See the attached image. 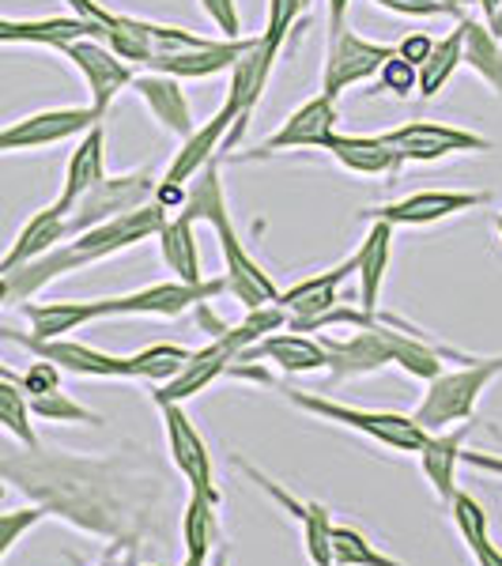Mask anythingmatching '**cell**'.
Here are the masks:
<instances>
[{"mask_svg": "<svg viewBox=\"0 0 502 566\" xmlns=\"http://www.w3.org/2000/svg\"><path fill=\"white\" fill-rule=\"evenodd\" d=\"M333 563L336 566H405L394 555L378 552L359 528L352 525H333Z\"/></svg>", "mask_w": 502, "mask_h": 566, "instance_id": "cell-33", "label": "cell"}, {"mask_svg": "<svg viewBox=\"0 0 502 566\" xmlns=\"http://www.w3.org/2000/svg\"><path fill=\"white\" fill-rule=\"evenodd\" d=\"M472 427L477 423H458V427H446V431L427 434L423 450L416 453L419 464H423L427 483H431V491L442 502H450L453 491H458V464L464 461V442H469Z\"/></svg>", "mask_w": 502, "mask_h": 566, "instance_id": "cell-19", "label": "cell"}, {"mask_svg": "<svg viewBox=\"0 0 502 566\" xmlns=\"http://www.w3.org/2000/svg\"><path fill=\"white\" fill-rule=\"evenodd\" d=\"M325 151L341 163L344 170L352 175H370V178H381V175H397L405 167V155H400L386 136H344V133H333L325 140Z\"/></svg>", "mask_w": 502, "mask_h": 566, "instance_id": "cell-21", "label": "cell"}, {"mask_svg": "<svg viewBox=\"0 0 502 566\" xmlns=\"http://www.w3.org/2000/svg\"><path fill=\"white\" fill-rule=\"evenodd\" d=\"M61 57H69L76 65L80 76L87 80V91H91V109L106 117L109 103L122 95L125 87H133V76L136 72L129 69V61H122L106 42H95V39H80V42H69L61 45Z\"/></svg>", "mask_w": 502, "mask_h": 566, "instance_id": "cell-11", "label": "cell"}, {"mask_svg": "<svg viewBox=\"0 0 502 566\" xmlns=\"http://www.w3.org/2000/svg\"><path fill=\"white\" fill-rule=\"evenodd\" d=\"M98 122H103V114H95L91 106L39 109V114H27L20 122L0 129V155L53 148V144H65L72 136H84L91 125H98Z\"/></svg>", "mask_w": 502, "mask_h": 566, "instance_id": "cell-8", "label": "cell"}, {"mask_svg": "<svg viewBox=\"0 0 502 566\" xmlns=\"http://www.w3.org/2000/svg\"><path fill=\"white\" fill-rule=\"evenodd\" d=\"M258 39V34H253ZM253 39H212L200 50H181V53H167V57H155L144 69L151 72H167L175 80H208L216 72H231L234 61L242 57L245 50L253 45Z\"/></svg>", "mask_w": 502, "mask_h": 566, "instance_id": "cell-18", "label": "cell"}, {"mask_svg": "<svg viewBox=\"0 0 502 566\" xmlns=\"http://www.w3.org/2000/svg\"><path fill=\"white\" fill-rule=\"evenodd\" d=\"M0 45H20V20H4L0 15Z\"/></svg>", "mask_w": 502, "mask_h": 566, "instance_id": "cell-42", "label": "cell"}, {"mask_svg": "<svg viewBox=\"0 0 502 566\" xmlns=\"http://www.w3.org/2000/svg\"><path fill=\"white\" fill-rule=\"evenodd\" d=\"M4 295H8V291H4V276H0V306H4Z\"/></svg>", "mask_w": 502, "mask_h": 566, "instance_id": "cell-48", "label": "cell"}, {"mask_svg": "<svg viewBox=\"0 0 502 566\" xmlns=\"http://www.w3.org/2000/svg\"><path fill=\"white\" fill-rule=\"evenodd\" d=\"M216 502H208L205 495L189 491L186 514H181V541H186V555L194 559H205L212 555V547L219 541V522H216Z\"/></svg>", "mask_w": 502, "mask_h": 566, "instance_id": "cell-31", "label": "cell"}, {"mask_svg": "<svg viewBox=\"0 0 502 566\" xmlns=\"http://www.w3.org/2000/svg\"><path fill=\"white\" fill-rule=\"evenodd\" d=\"M20 314L31 325V336L57 340L91 322H106V298H45V303H23Z\"/></svg>", "mask_w": 502, "mask_h": 566, "instance_id": "cell-17", "label": "cell"}, {"mask_svg": "<svg viewBox=\"0 0 502 566\" xmlns=\"http://www.w3.org/2000/svg\"><path fill=\"white\" fill-rule=\"evenodd\" d=\"M431 45H435V39H427V34H405V39H400L394 50H397V57L400 61H408V65H423L427 61V53H431Z\"/></svg>", "mask_w": 502, "mask_h": 566, "instance_id": "cell-40", "label": "cell"}, {"mask_svg": "<svg viewBox=\"0 0 502 566\" xmlns=\"http://www.w3.org/2000/svg\"><path fill=\"white\" fill-rule=\"evenodd\" d=\"M208 223H212V231L219 239V253H223V264H227V276H223L227 291H231L245 310L276 303L280 287L272 283L269 272L253 261V253L242 245L239 231H234V223H231V208H219V212L208 216Z\"/></svg>", "mask_w": 502, "mask_h": 566, "instance_id": "cell-4", "label": "cell"}, {"mask_svg": "<svg viewBox=\"0 0 502 566\" xmlns=\"http://www.w3.org/2000/svg\"><path fill=\"white\" fill-rule=\"evenodd\" d=\"M0 431L12 438V442H20L27 453H39L31 400H27L20 378H0Z\"/></svg>", "mask_w": 502, "mask_h": 566, "instance_id": "cell-29", "label": "cell"}, {"mask_svg": "<svg viewBox=\"0 0 502 566\" xmlns=\"http://www.w3.org/2000/svg\"><path fill=\"white\" fill-rule=\"evenodd\" d=\"M159 412H163V431H167L170 461H175L178 472L186 476L189 491H197V495H205L208 502H216L219 506L212 453H208V442L200 438L194 419H189V412L181 405H159Z\"/></svg>", "mask_w": 502, "mask_h": 566, "instance_id": "cell-9", "label": "cell"}, {"mask_svg": "<svg viewBox=\"0 0 502 566\" xmlns=\"http://www.w3.org/2000/svg\"><path fill=\"white\" fill-rule=\"evenodd\" d=\"M333 133H336V98L314 95L310 103L299 106L269 140H261L258 151L245 155V159H269V155L291 151V148H325V140Z\"/></svg>", "mask_w": 502, "mask_h": 566, "instance_id": "cell-14", "label": "cell"}, {"mask_svg": "<svg viewBox=\"0 0 502 566\" xmlns=\"http://www.w3.org/2000/svg\"><path fill=\"white\" fill-rule=\"evenodd\" d=\"M453 514V522H458V533L461 541L469 544L472 559L477 566H502V547L491 541L488 533V514H483V506L472 495H464V491H453V499L446 502Z\"/></svg>", "mask_w": 502, "mask_h": 566, "instance_id": "cell-28", "label": "cell"}, {"mask_svg": "<svg viewBox=\"0 0 502 566\" xmlns=\"http://www.w3.org/2000/svg\"><path fill=\"white\" fill-rule=\"evenodd\" d=\"M155 193V178L148 170H133V175H106L98 186H91L84 197L76 200V208L69 212V239L80 231H91V227L106 223L114 216H125L133 208L148 205Z\"/></svg>", "mask_w": 502, "mask_h": 566, "instance_id": "cell-5", "label": "cell"}, {"mask_svg": "<svg viewBox=\"0 0 502 566\" xmlns=\"http://www.w3.org/2000/svg\"><path fill=\"white\" fill-rule=\"evenodd\" d=\"M200 12L216 23V31L223 39H242V15L234 0H200Z\"/></svg>", "mask_w": 502, "mask_h": 566, "instance_id": "cell-38", "label": "cell"}, {"mask_svg": "<svg viewBox=\"0 0 502 566\" xmlns=\"http://www.w3.org/2000/svg\"><path fill=\"white\" fill-rule=\"evenodd\" d=\"M20 386H23L27 397H42V392L61 389V370L53 367V363H45V359H34L31 367L20 374Z\"/></svg>", "mask_w": 502, "mask_h": 566, "instance_id": "cell-39", "label": "cell"}, {"mask_svg": "<svg viewBox=\"0 0 502 566\" xmlns=\"http://www.w3.org/2000/svg\"><path fill=\"white\" fill-rule=\"evenodd\" d=\"M212 566H227V555H223V552H219V555H216V559H212Z\"/></svg>", "mask_w": 502, "mask_h": 566, "instance_id": "cell-46", "label": "cell"}, {"mask_svg": "<svg viewBox=\"0 0 502 566\" xmlns=\"http://www.w3.org/2000/svg\"><path fill=\"white\" fill-rule=\"evenodd\" d=\"M242 355H261V359L276 363L284 374H314V370H325L328 367V355H325V344L314 340V336H303V333H272L258 340L253 348H245Z\"/></svg>", "mask_w": 502, "mask_h": 566, "instance_id": "cell-25", "label": "cell"}, {"mask_svg": "<svg viewBox=\"0 0 502 566\" xmlns=\"http://www.w3.org/2000/svg\"><path fill=\"white\" fill-rule=\"evenodd\" d=\"M495 231H499V239H502V216L495 219Z\"/></svg>", "mask_w": 502, "mask_h": 566, "instance_id": "cell-49", "label": "cell"}, {"mask_svg": "<svg viewBox=\"0 0 502 566\" xmlns=\"http://www.w3.org/2000/svg\"><path fill=\"white\" fill-rule=\"evenodd\" d=\"M181 566H208L205 559H194V555H186V563H181Z\"/></svg>", "mask_w": 502, "mask_h": 566, "instance_id": "cell-45", "label": "cell"}, {"mask_svg": "<svg viewBox=\"0 0 502 566\" xmlns=\"http://www.w3.org/2000/svg\"><path fill=\"white\" fill-rule=\"evenodd\" d=\"M103 178H106V129H103V122H98L80 136L76 151L69 155L65 186H61V197L53 200V208L69 219V212L76 208V200L84 197L91 186H98Z\"/></svg>", "mask_w": 502, "mask_h": 566, "instance_id": "cell-20", "label": "cell"}, {"mask_svg": "<svg viewBox=\"0 0 502 566\" xmlns=\"http://www.w3.org/2000/svg\"><path fill=\"white\" fill-rule=\"evenodd\" d=\"M133 87L140 91V98L148 103L151 117L163 125L167 133H175L186 140L189 133L197 129L194 122V109H189V98L181 91V80L167 76V72H144V76H133Z\"/></svg>", "mask_w": 502, "mask_h": 566, "instance_id": "cell-22", "label": "cell"}, {"mask_svg": "<svg viewBox=\"0 0 502 566\" xmlns=\"http://www.w3.org/2000/svg\"><path fill=\"white\" fill-rule=\"evenodd\" d=\"M461 65H469L477 76L502 98V42L491 34V27L472 15H461Z\"/></svg>", "mask_w": 502, "mask_h": 566, "instance_id": "cell-27", "label": "cell"}, {"mask_svg": "<svg viewBox=\"0 0 502 566\" xmlns=\"http://www.w3.org/2000/svg\"><path fill=\"white\" fill-rule=\"evenodd\" d=\"M477 4H480V15H483V23H491V15L499 12V4H502V0H477Z\"/></svg>", "mask_w": 502, "mask_h": 566, "instance_id": "cell-43", "label": "cell"}, {"mask_svg": "<svg viewBox=\"0 0 502 566\" xmlns=\"http://www.w3.org/2000/svg\"><path fill=\"white\" fill-rule=\"evenodd\" d=\"M227 291V280H205V283H181L163 280L148 287L133 291V295L106 298V317H178L189 306L212 303L216 295Z\"/></svg>", "mask_w": 502, "mask_h": 566, "instance_id": "cell-7", "label": "cell"}, {"mask_svg": "<svg viewBox=\"0 0 502 566\" xmlns=\"http://www.w3.org/2000/svg\"><path fill=\"white\" fill-rule=\"evenodd\" d=\"M280 392H284V397L295 408H303V412L322 416L325 423L348 427V431L370 438V442L386 446V450L419 453V450H423V442H427V431L416 423L412 416L370 412V408H352V405H341V400H328V397H317V392H310V389H291V386H280Z\"/></svg>", "mask_w": 502, "mask_h": 566, "instance_id": "cell-2", "label": "cell"}, {"mask_svg": "<svg viewBox=\"0 0 502 566\" xmlns=\"http://www.w3.org/2000/svg\"><path fill=\"white\" fill-rule=\"evenodd\" d=\"M381 91H389V95H397V98H412L416 95V65H408V61H400L397 57V50H394V57L381 65Z\"/></svg>", "mask_w": 502, "mask_h": 566, "instance_id": "cell-37", "label": "cell"}, {"mask_svg": "<svg viewBox=\"0 0 502 566\" xmlns=\"http://www.w3.org/2000/svg\"><path fill=\"white\" fill-rule=\"evenodd\" d=\"M189 348L181 344H148L144 352L129 355V378L151 381V386H167L175 374L189 363Z\"/></svg>", "mask_w": 502, "mask_h": 566, "instance_id": "cell-32", "label": "cell"}, {"mask_svg": "<svg viewBox=\"0 0 502 566\" xmlns=\"http://www.w3.org/2000/svg\"><path fill=\"white\" fill-rule=\"evenodd\" d=\"M234 125H239V114H234L231 103H223L205 125H200V129H194L186 140H181V151L170 159L167 178H163V181H175V186L194 181L200 170L216 159V151H223V140H227V133H231Z\"/></svg>", "mask_w": 502, "mask_h": 566, "instance_id": "cell-16", "label": "cell"}, {"mask_svg": "<svg viewBox=\"0 0 502 566\" xmlns=\"http://www.w3.org/2000/svg\"><path fill=\"white\" fill-rule=\"evenodd\" d=\"M389 253H394V227L370 219V231L363 245L355 250V276H359V310L378 314L381 303V283L389 272Z\"/></svg>", "mask_w": 502, "mask_h": 566, "instance_id": "cell-23", "label": "cell"}, {"mask_svg": "<svg viewBox=\"0 0 502 566\" xmlns=\"http://www.w3.org/2000/svg\"><path fill=\"white\" fill-rule=\"evenodd\" d=\"M394 57V45L370 42L363 34H355L352 27H344L341 34L328 39V53H325V72H322V95L341 98L344 91L367 84L381 72V65Z\"/></svg>", "mask_w": 502, "mask_h": 566, "instance_id": "cell-6", "label": "cell"}, {"mask_svg": "<svg viewBox=\"0 0 502 566\" xmlns=\"http://www.w3.org/2000/svg\"><path fill=\"white\" fill-rule=\"evenodd\" d=\"M348 8H352V0H328V39L348 27Z\"/></svg>", "mask_w": 502, "mask_h": 566, "instance_id": "cell-41", "label": "cell"}, {"mask_svg": "<svg viewBox=\"0 0 502 566\" xmlns=\"http://www.w3.org/2000/svg\"><path fill=\"white\" fill-rule=\"evenodd\" d=\"M0 378H15V374H12V370H8V367H4V363H0Z\"/></svg>", "mask_w": 502, "mask_h": 566, "instance_id": "cell-47", "label": "cell"}, {"mask_svg": "<svg viewBox=\"0 0 502 566\" xmlns=\"http://www.w3.org/2000/svg\"><path fill=\"white\" fill-rule=\"evenodd\" d=\"M446 4H469V0H446Z\"/></svg>", "mask_w": 502, "mask_h": 566, "instance_id": "cell-50", "label": "cell"}, {"mask_svg": "<svg viewBox=\"0 0 502 566\" xmlns=\"http://www.w3.org/2000/svg\"><path fill=\"white\" fill-rule=\"evenodd\" d=\"M394 148L405 155V163H435L446 155L458 151H491L488 136H477L469 129H453V125H438V122H408L400 129L381 133Z\"/></svg>", "mask_w": 502, "mask_h": 566, "instance_id": "cell-12", "label": "cell"}, {"mask_svg": "<svg viewBox=\"0 0 502 566\" xmlns=\"http://www.w3.org/2000/svg\"><path fill=\"white\" fill-rule=\"evenodd\" d=\"M0 336L12 344H20L23 352H31L34 359L53 363L61 374H76V378H98V381H125L129 378V355H109L98 352L91 344L69 340V336H57V340H39L31 333H12V328H0Z\"/></svg>", "mask_w": 502, "mask_h": 566, "instance_id": "cell-3", "label": "cell"}, {"mask_svg": "<svg viewBox=\"0 0 502 566\" xmlns=\"http://www.w3.org/2000/svg\"><path fill=\"white\" fill-rule=\"evenodd\" d=\"M477 205H488V193H453V189H423L400 200H389L381 208H367V219H381L389 227H431L442 219L469 212Z\"/></svg>", "mask_w": 502, "mask_h": 566, "instance_id": "cell-13", "label": "cell"}, {"mask_svg": "<svg viewBox=\"0 0 502 566\" xmlns=\"http://www.w3.org/2000/svg\"><path fill=\"white\" fill-rule=\"evenodd\" d=\"M45 514H50L45 506H20V510H4V514H0V563H4V555L12 552L34 525H42Z\"/></svg>", "mask_w": 502, "mask_h": 566, "instance_id": "cell-36", "label": "cell"}, {"mask_svg": "<svg viewBox=\"0 0 502 566\" xmlns=\"http://www.w3.org/2000/svg\"><path fill=\"white\" fill-rule=\"evenodd\" d=\"M352 272H355V253L348 261L336 264V269L322 272V276H306L303 283H295V287L280 291L276 306L287 314V325L295 328V333H303L310 322H317V317L328 314L333 306H341V283L348 280Z\"/></svg>", "mask_w": 502, "mask_h": 566, "instance_id": "cell-15", "label": "cell"}, {"mask_svg": "<svg viewBox=\"0 0 502 566\" xmlns=\"http://www.w3.org/2000/svg\"><path fill=\"white\" fill-rule=\"evenodd\" d=\"M194 219L189 216H167V223L159 227V253L163 264L175 272V280L181 283H205V269H200V250H197V234H194Z\"/></svg>", "mask_w": 502, "mask_h": 566, "instance_id": "cell-26", "label": "cell"}, {"mask_svg": "<svg viewBox=\"0 0 502 566\" xmlns=\"http://www.w3.org/2000/svg\"><path fill=\"white\" fill-rule=\"evenodd\" d=\"M65 239H69V223L57 208L50 205V208H42V212H34L23 223V231L15 234V242L8 245L4 258H0V276H8V272L23 269V264L39 261L42 253H50L53 245H61Z\"/></svg>", "mask_w": 502, "mask_h": 566, "instance_id": "cell-24", "label": "cell"}, {"mask_svg": "<svg viewBox=\"0 0 502 566\" xmlns=\"http://www.w3.org/2000/svg\"><path fill=\"white\" fill-rule=\"evenodd\" d=\"M461 69V27L458 31H450L446 39H438L431 45V53H427V61L416 69V95L419 98H435L438 91L453 80V72Z\"/></svg>", "mask_w": 502, "mask_h": 566, "instance_id": "cell-30", "label": "cell"}, {"mask_svg": "<svg viewBox=\"0 0 502 566\" xmlns=\"http://www.w3.org/2000/svg\"><path fill=\"white\" fill-rule=\"evenodd\" d=\"M488 27H491V34H495V39L502 42V4H499V12L491 15V23H488Z\"/></svg>", "mask_w": 502, "mask_h": 566, "instance_id": "cell-44", "label": "cell"}, {"mask_svg": "<svg viewBox=\"0 0 502 566\" xmlns=\"http://www.w3.org/2000/svg\"><path fill=\"white\" fill-rule=\"evenodd\" d=\"M239 355H242V344H239V336L231 333V325H227L212 344H205V348H197L189 355V363L167 381V386L155 389V405H186L189 397H197V392H205L212 381L223 378V374L234 367Z\"/></svg>", "mask_w": 502, "mask_h": 566, "instance_id": "cell-10", "label": "cell"}, {"mask_svg": "<svg viewBox=\"0 0 502 566\" xmlns=\"http://www.w3.org/2000/svg\"><path fill=\"white\" fill-rule=\"evenodd\" d=\"M295 522L303 525L306 559L314 566H336L333 563V517H328V510L322 502H306Z\"/></svg>", "mask_w": 502, "mask_h": 566, "instance_id": "cell-34", "label": "cell"}, {"mask_svg": "<svg viewBox=\"0 0 502 566\" xmlns=\"http://www.w3.org/2000/svg\"><path fill=\"white\" fill-rule=\"evenodd\" d=\"M31 400V416L34 419H45V423H87V427H98L103 416L84 408L80 400H72L69 392L53 389V392H42V397H27Z\"/></svg>", "mask_w": 502, "mask_h": 566, "instance_id": "cell-35", "label": "cell"}, {"mask_svg": "<svg viewBox=\"0 0 502 566\" xmlns=\"http://www.w3.org/2000/svg\"><path fill=\"white\" fill-rule=\"evenodd\" d=\"M499 378H502V355L464 359L461 370H446V374L438 370L427 381V392L419 397L412 419L427 434L446 431V427H458V423H477L480 397Z\"/></svg>", "mask_w": 502, "mask_h": 566, "instance_id": "cell-1", "label": "cell"}]
</instances>
